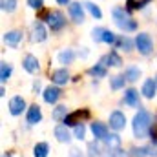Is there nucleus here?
I'll return each instance as SVG.
<instances>
[{"label":"nucleus","mask_w":157,"mask_h":157,"mask_svg":"<svg viewBox=\"0 0 157 157\" xmlns=\"http://www.w3.org/2000/svg\"><path fill=\"white\" fill-rule=\"evenodd\" d=\"M150 113L146 110H139V113L133 117V135L137 139H144L150 132Z\"/></svg>","instance_id":"1"},{"label":"nucleus","mask_w":157,"mask_h":157,"mask_svg":"<svg viewBox=\"0 0 157 157\" xmlns=\"http://www.w3.org/2000/svg\"><path fill=\"white\" fill-rule=\"evenodd\" d=\"M113 20H115V24H117L122 31H133L137 28V22L122 7H115L113 9Z\"/></svg>","instance_id":"2"},{"label":"nucleus","mask_w":157,"mask_h":157,"mask_svg":"<svg viewBox=\"0 0 157 157\" xmlns=\"http://www.w3.org/2000/svg\"><path fill=\"white\" fill-rule=\"evenodd\" d=\"M135 46H137L139 53L148 55V53L152 51V39H150V35H146V33L137 35V39H135Z\"/></svg>","instance_id":"3"},{"label":"nucleus","mask_w":157,"mask_h":157,"mask_svg":"<svg viewBox=\"0 0 157 157\" xmlns=\"http://www.w3.org/2000/svg\"><path fill=\"white\" fill-rule=\"evenodd\" d=\"M48 24H49V28H51L53 31H59V29H62V28H64V24H66V20H64V15H62V13H59V11H53V13H49V15H48Z\"/></svg>","instance_id":"4"},{"label":"nucleus","mask_w":157,"mask_h":157,"mask_svg":"<svg viewBox=\"0 0 157 157\" xmlns=\"http://www.w3.org/2000/svg\"><path fill=\"white\" fill-rule=\"evenodd\" d=\"M88 117H90V112H88V110H82V112L77 110V112H73V113L66 115L64 122H66V126H77L82 119H88ZM80 124H82V122H80Z\"/></svg>","instance_id":"5"},{"label":"nucleus","mask_w":157,"mask_h":157,"mask_svg":"<svg viewBox=\"0 0 157 157\" xmlns=\"http://www.w3.org/2000/svg\"><path fill=\"white\" fill-rule=\"evenodd\" d=\"M44 101L46 102H49V104H53V102H57L59 101V97H60V90L57 88V86H49V88H46L44 90Z\"/></svg>","instance_id":"6"},{"label":"nucleus","mask_w":157,"mask_h":157,"mask_svg":"<svg viewBox=\"0 0 157 157\" xmlns=\"http://www.w3.org/2000/svg\"><path fill=\"white\" fill-rule=\"evenodd\" d=\"M91 132H93L97 141H106V137H108V128L102 122H93L91 124Z\"/></svg>","instance_id":"7"},{"label":"nucleus","mask_w":157,"mask_h":157,"mask_svg":"<svg viewBox=\"0 0 157 157\" xmlns=\"http://www.w3.org/2000/svg\"><path fill=\"white\" fill-rule=\"evenodd\" d=\"M70 15H71L73 22H77V24H82L84 22V11H82V6L78 2H73L70 6Z\"/></svg>","instance_id":"8"},{"label":"nucleus","mask_w":157,"mask_h":157,"mask_svg":"<svg viewBox=\"0 0 157 157\" xmlns=\"http://www.w3.org/2000/svg\"><path fill=\"white\" fill-rule=\"evenodd\" d=\"M26 108V102H24V99L22 97H13L11 101H9V112L13 113V115H18V113H22V110Z\"/></svg>","instance_id":"9"},{"label":"nucleus","mask_w":157,"mask_h":157,"mask_svg":"<svg viewBox=\"0 0 157 157\" xmlns=\"http://www.w3.org/2000/svg\"><path fill=\"white\" fill-rule=\"evenodd\" d=\"M124 124H126V117H124L121 112H113V113L110 115V126H112L113 130H122Z\"/></svg>","instance_id":"10"},{"label":"nucleus","mask_w":157,"mask_h":157,"mask_svg":"<svg viewBox=\"0 0 157 157\" xmlns=\"http://www.w3.org/2000/svg\"><path fill=\"white\" fill-rule=\"evenodd\" d=\"M51 80L55 82V84H66L68 80H70V73H68V70H55L53 73H51Z\"/></svg>","instance_id":"11"},{"label":"nucleus","mask_w":157,"mask_h":157,"mask_svg":"<svg viewBox=\"0 0 157 157\" xmlns=\"http://www.w3.org/2000/svg\"><path fill=\"white\" fill-rule=\"evenodd\" d=\"M124 102H126L128 106H139V91L133 90V88L126 90V93H124Z\"/></svg>","instance_id":"12"},{"label":"nucleus","mask_w":157,"mask_h":157,"mask_svg":"<svg viewBox=\"0 0 157 157\" xmlns=\"http://www.w3.org/2000/svg\"><path fill=\"white\" fill-rule=\"evenodd\" d=\"M55 137H57V141H60V143H70V141H71L70 132L66 130V124H59V126L55 128Z\"/></svg>","instance_id":"13"},{"label":"nucleus","mask_w":157,"mask_h":157,"mask_svg":"<svg viewBox=\"0 0 157 157\" xmlns=\"http://www.w3.org/2000/svg\"><path fill=\"white\" fill-rule=\"evenodd\" d=\"M155 90H157V84L154 78H148L146 82H144V86H143V95L146 97V99H154V95H155Z\"/></svg>","instance_id":"14"},{"label":"nucleus","mask_w":157,"mask_h":157,"mask_svg":"<svg viewBox=\"0 0 157 157\" xmlns=\"http://www.w3.org/2000/svg\"><path fill=\"white\" fill-rule=\"evenodd\" d=\"M24 68H26V71H29V73L39 71V60H37V57L28 55V57L24 59Z\"/></svg>","instance_id":"15"},{"label":"nucleus","mask_w":157,"mask_h":157,"mask_svg":"<svg viewBox=\"0 0 157 157\" xmlns=\"http://www.w3.org/2000/svg\"><path fill=\"white\" fill-rule=\"evenodd\" d=\"M40 119H42L40 108L37 104H33V106L29 108V112H28V122H29V124H37V122H40Z\"/></svg>","instance_id":"16"},{"label":"nucleus","mask_w":157,"mask_h":157,"mask_svg":"<svg viewBox=\"0 0 157 157\" xmlns=\"http://www.w3.org/2000/svg\"><path fill=\"white\" fill-rule=\"evenodd\" d=\"M46 29H44V26L40 24V22H37L35 26H33V40L35 42H42V40H46Z\"/></svg>","instance_id":"17"},{"label":"nucleus","mask_w":157,"mask_h":157,"mask_svg":"<svg viewBox=\"0 0 157 157\" xmlns=\"http://www.w3.org/2000/svg\"><path fill=\"white\" fill-rule=\"evenodd\" d=\"M22 39V33L20 31H7L6 35H4V40L9 44V46H17L18 42Z\"/></svg>","instance_id":"18"},{"label":"nucleus","mask_w":157,"mask_h":157,"mask_svg":"<svg viewBox=\"0 0 157 157\" xmlns=\"http://www.w3.org/2000/svg\"><path fill=\"white\" fill-rule=\"evenodd\" d=\"M73 51L71 49H64V51H60L59 53V60H60V64H70L71 60H73Z\"/></svg>","instance_id":"19"},{"label":"nucleus","mask_w":157,"mask_h":157,"mask_svg":"<svg viewBox=\"0 0 157 157\" xmlns=\"http://www.w3.org/2000/svg\"><path fill=\"white\" fill-rule=\"evenodd\" d=\"M90 75H93V77H104V75H106V68H104V60H101V64H97V66H93V68L90 70Z\"/></svg>","instance_id":"20"},{"label":"nucleus","mask_w":157,"mask_h":157,"mask_svg":"<svg viewBox=\"0 0 157 157\" xmlns=\"http://www.w3.org/2000/svg\"><path fill=\"white\" fill-rule=\"evenodd\" d=\"M48 152H49V148H48L46 143H39V144H35V148H33L35 157H46L48 155Z\"/></svg>","instance_id":"21"},{"label":"nucleus","mask_w":157,"mask_h":157,"mask_svg":"<svg viewBox=\"0 0 157 157\" xmlns=\"http://www.w3.org/2000/svg\"><path fill=\"white\" fill-rule=\"evenodd\" d=\"M106 143H108V148H110V150H117L119 146H121V137L115 135V133H113V135H108V137H106Z\"/></svg>","instance_id":"22"},{"label":"nucleus","mask_w":157,"mask_h":157,"mask_svg":"<svg viewBox=\"0 0 157 157\" xmlns=\"http://www.w3.org/2000/svg\"><path fill=\"white\" fill-rule=\"evenodd\" d=\"M9 75H11V66H9L7 62H2V64H0V80L6 82V80L9 78Z\"/></svg>","instance_id":"23"},{"label":"nucleus","mask_w":157,"mask_h":157,"mask_svg":"<svg viewBox=\"0 0 157 157\" xmlns=\"http://www.w3.org/2000/svg\"><path fill=\"white\" fill-rule=\"evenodd\" d=\"M104 60H106V62H110V64H112V66H115V68H119V66L122 64L121 57H119V55L115 53V51H112V53H110L108 57H104Z\"/></svg>","instance_id":"24"},{"label":"nucleus","mask_w":157,"mask_h":157,"mask_svg":"<svg viewBox=\"0 0 157 157\" xmlns=\"http://www.w3.org/2000/svg\"><path fill=\"white\" fill-rule=\"evenodd\" d=\"M139 75H141V71H139L137 68H128V70L124 71V77H126V80H130V82L137 80V78H139Z\"/></svg>","instance_id":"25"},{"label":"nucleus","mask_w":157,"mask_h":157,"mask_svg":"<svg viewBox=\"0 0 157 157\" xmlns=\"http://www.w3.org/2000/svg\"><path fill=\"white\" fill-rule=\"evenodd\" d=\"M0 6H2V11L11 13V11H15V7H17V0H0Z\"/></svg>","instance_id":"26"},{"label":"nucleus","mask_w":157,"mask_h":157,"mask_svg":"<svg viewBox=\"0 0 157 157\" xmlns=\"http://www.w3.org/2000/svg\"><path fill=\"white\" fill-rule=\"evenodd\" d=\"M99 154H101L99 144L97 143H90L88 144V157H99Z\"/></svg>","instance_id":"27"},{"label":"nucleus","mask_w":157,"mask_h":157,"mask_svg":"<svg viewBox=\"0 0 157 157\" xmlns=\"http://www.w3.org/2000/svg\"><path fill=\"white\" fill-rule=\"evenodd\" d=\"M53 119H55V121H62V119H66V106H57L55 112H53Z\"/></svg>","instance_id":"28"},{"label":"nucleus","mask_w":157,"mask_h":157,"mask_svg":"<svg viewBox=\"0 0 157 157\" xmlns=\"http://www.w3.org/2000/svg\"><path fill=\"white\" fill-rule=\"evenodd\" d=\"M124 82H126V77H124V75H117V77L112 78V88H113V90H119V88L124 86Z\"/></svg>","instance_id":"29"},{"label":"nucleus","mask_w":157,"mask_h":157,"mask_svg":"<svg viewBox=\"0 0 157 157\" xmlns=\"http://www.w3.org/2000/svg\"><path fill=\"white\" fill-rule=\"evenodd\" d=\"M84 6L88 7V11H90V13H91V15H93L95 18H101V17H102V13H101V9H99V7H97L95 4H91V2H88V4H84Z\"/></svg>","instance_id":"30"},{"label":"nucleus","mask_w":157,"mask_h":157,"mask_svg":"<svg viewBox=\"0 0 157 157\" xmlns=\"http://www.w3.org/2000/svg\"><path fill=\"white\" fill-rule=\"evenodd\" d=\"M150 0H128V7L130 9H137V7H143L144 4H148Z\"/></svg>","instance_id":"31"},{"label":"nucleus","mask_w":157,"mask_h":157,"mask_svg":"<svg viewBox=\"0 0 157 157\" xmlns=\"http://www.w3.org/2000/svg\"><path fill=\"white\" fill-rule=\"evenodd\" d=\"M101 42H108V44H113V42H115V35H113L112 31L104 29V31H102V40H101Z\"/></svg>","instance_id":"32"},{"label":"nucleus","mask_w":157,"mask_h":157,"mask_svg":"<svg viewBox=\"0 0 157 157\" xmlns=\"http://www.w3.org/2000/svg\"><path fill=\"white\" fill-rule=\"evenodd\" d=\"M148 150L146 148H132V157H146Z\"/></svg>","instance_id":"33"},{"label":"nucleus","mask_w":157,"mask_h":157,"mask_svg":"<svg viewBox=\"0 0 157 157\" xmlns=\"http://www.w3.org/2000/svg\"><path fill=\"white\" fill-rule=\"evenodd\" d=\"M104 157H128V154L117 148V150H110V152H108V154H106Z\"/></svg>","instance_id":"34"},{"label":"nucleus","mask_w":157,"mask_h":157,"mask_svg":"<svg viewBox=\"0 0 157 157\" xmlns=\"http://www.w3.org/2000/svg\"><path fill=\"white\" fill-rule=\"evenodd\" d=\"M84 133H86L84 124H77V126H75V137H77V139H84Z\"/></svg>","instance_id":"35"},{"label":"nucleus","mask_w":157,"mask_h":157,"mask_svg":"<svg viewBox=\"0 0 157 157\" xmlns=\"http://www.w3.org/2000/svg\"><path fill=\"white\" fill-rule=\"evenodd\" d=\"M102 31H104V28H97V29H93V40H97V42H101L102 40Z\"/></svg>","instance_id":"36"},{"label":"nucleus","mask_w":157,"mask_h":157,"mask_svg":"<svg viewBox=\"0 0 157 157\" xmlns=\"http://www.w3.org/2000/svg\"><path fill=\"white\" fill-rule=\"evenodd\" d=\"M28 4H29V7H33V9H40V7H42V0H28Z\"/></svg>","instance_id":"37"},{"label":"nucleus","mask_w":157,"mask_h":157,"mask_svg":"<svg viewBox=\"0 0 157 157\" xmlns=\"http://www.w3.org/2000/svg\"><path fill=\"white\" fill-rule=\"evenodd\" d=\"M121 46H122L126 51H130V49H132V42H130L128 39H121Z\"/></svg>","instance_id":"38"},{"label":"nucleus","mask_w":157,"mask_h":157,"mask_svg":"<svg viewBox=\"0 0 157 157\" xmlns=\"http://www.w3.org/2000/svg\"><path fill=\"white\" fill-rule=\"evenodd\" d=\"M150 133H152V139H154V141H157V117H155V121H154V126H152Z\"/></svg>","instance_id":"39"},{"label":"nucleus","mask_w":157,"mask_h":157,"mask_svg":"<svg viewBox=\"0 0 157 157\" xmlns=\"http://www.w3.org/2000/svg\"><path fill=\"white\" fill-rule=\"evenodd\" d=\"M146 150H148V155L157 157V143H155V144H152V146H148Z\"/></svg>","instance_id":"40"},{"label":"nucleus","mask_w":157,"mask_h":157,"mask_svg":"<svg viewBox=\"0 0 157 157\" xmlns=\"http://www.w3.org/2000/svg\"><path fill=\"white\" fill-rule=\"evenodd\" d=\"M70 157H82V154L78 152L77 148H71V150H70Z\"/></svg>","instance_id":"41"},{"label":"nucleus","mask_w":157,"mask_h":157,"mask_svg":"<svg viewBox=\"0 0 157 157\" xmlns=\"http://www.w3.org/2000/svg\"><path fill=\"white\" fill-rule=\"evenodd\" d=\"M57 2H59V4H68L70 0H57Z\"/></svg>","instance_id":"42"},{"label":"nucleus","mask_w":157,"mask_h":157,"mask_svg":"<svg viewBox=\"0 0 157 157\" xmlns=\"http://www.w3.org/2000/svg\"><path fill=\"white\" fill-rule=\"evenodd\" d=\"M4 157H9V155H7V154H6V155H4Z\"/></svg>","instance_id":"43"}]
</instances>
